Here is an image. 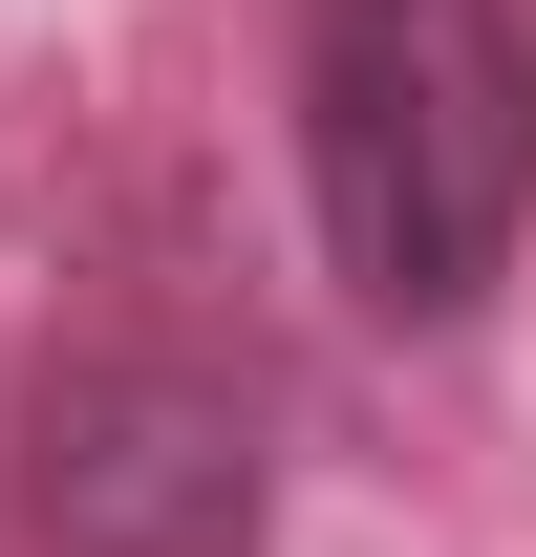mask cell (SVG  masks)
Instances as JSON below:
<instances>
[{
  "label": "cell",
  "mask_w": 536,
  "mask_h": 557,
  "mask_svg": "<svg viewBox=\"0 0 536 557\" xmlns=\"http://www.w3.org/2000/svg\"><path fill=\"white\" fill-rule=\"evenodd\" d=\"M301 214L365 322H472L536 236V22L515 0H301Z\"/></svg>",
  "instance_id": "obj_1"
},
{
  "label": "cell",
  "mask_w": 536,
  "mask_h": 557,
  "mask_svg": "<svg viewBox=\"0 0 536 557\" xmlns=\"http://www.w3.org/2000/svg\"><path fill=\"white\" fill-rule=\"evenodd\" d=\"M22 515L65 557H258V408L194 364H65L22 408Z\"/></svg>",
  "instance_id": "obj_2"
}]
</instances>
